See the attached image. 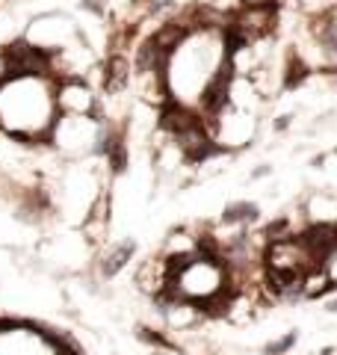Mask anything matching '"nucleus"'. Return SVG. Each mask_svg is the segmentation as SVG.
I'll use <instances>...</instances> for the list:
<instances>
[{"label": "nucleus", "mask_w": 337, "mask_h": 355, "mask_svg": "<svg viewBox=\"0 0 337 355\" xmlns=\"http://www.w3.org/2000/svg\"><path fill=\"white\" fill-rule=\"evenodd\" d=\"M305 225H334L337 222V196L329 190L308 193V198L299 207Z\"/></svg>", "instance_id": "f257e3e1"}, {"label": "nucleus", "mask_w": 337, "mask_h": 355, "mask_svg": "<svg viewBox=\"0 0 337 355\" xmlns=\"http://www.w3.org/2000/svg\"><path fill=\"white\" fill-rule=\"evenodd\" d=\"M313 74H317V71H313L311 65L302 60L293 48H290L287 57H284V65H281V71H278V86L284 89V92H296V89L305 86Z\"/></svg>", "instance_id": "f03ea898"}, {"label": "nucleus", "mask_w": 337, "mask_h": 355, "mask_svg": "<svg viewBox=\"0 0 337 355\" xmlns=\"http://www.w3.org/2000/svg\"><path fill=\"white\" fill-rule=\"evenodd\" d=\"M257 219H261V207L254 202H234V205L225 207L222 216H219V222H225V225H237L245 231H249Z\"/></svg>", "instance_id": "7ed1b4c3"}, {"label": "nucleus", "mask_w": 337, "mask_h": 355, "mask_svg": "<svg viewBox=\"0 0 337 355\" xmlns=\"http://www.w3.org/2000/svg\"><path fill=\"white\" fill-rule=\"evenodd\" d=\"M133 252H137V246H133L130 240H125V243H119V246H112L107 254H101V261H98L101 275H107V279L119 275L128 266V261L133 258Z\"/></svg>", "instance_id": "20e7f679"}, {"label": "nucleus", "mask_w": 337, "mask_h": 355, "mask_svg": "<svg viewBox=\"0 0 337 355\" xmlns=\"http://www.w3.org/2000/svg\"><path fill=\"white\" fill-rule=\"evenodd\" d=\"M296 340H299L296 331H287L284 338H278V340H273V343H266V347H263V355H287L290 349L296 347Z\"/></svg>", "instance_id": "39448f33"}, {"label": "nucleus", "mask_w": 337, "mask_h": 355, "mask_svg": "<svg viewBox=\"0 0 337 355\" xmlns=\"http://www.w3.org/2000/svg\"><path fill=\"white\" fill-rule=\"evenodd\" d=\"M320 266H322V272L329 275V282H334V284H337V246H334L329 254H325Z\"/></svg>", "instance_id": "423d86ee"}, {"label": "nucleus", "mask_w": 337, "mask_h": 355, "mask_svg": "<svg viewBox=\"0 0 337 355\" xmlns=\"http://www.w3.org/2000/svg\"><path fill=\"white\" fill-rule=\"evenodd\" d=\"M290 125H293V116H278V119H275V125H273V128H275V130L281 133V130H287Z\"/></svg>", "instance_id": "0eeeda50"}, {"label": "nucleus", "mask_w": 337, "mask_h": 355, "mask_svg": "<svg viewBox=\"0 0 337 355\" xmlns=\"http://www.w3.org/2000/svg\"><path fill=\"white\" fill-rule=\"evenodd\" d=\"M329 311H331V314H337V296H334L331 302H329Z\"/></svg>", "instance_id": "6e6552de"}, {"label": "nucleus", "mask_w": 337, "mask_h": 355, "mask_svg": "<svg viewBox=\"0 0 337 355\" xmlns=\"http://www.w3.org/2000/svg\"><path fill=\"white\" fill-rule=\"evenodd\" d=\"M334 154H337V148H334Z\"/></svg>", "instance_id": "1a4fd4ad"}]
</instances>
